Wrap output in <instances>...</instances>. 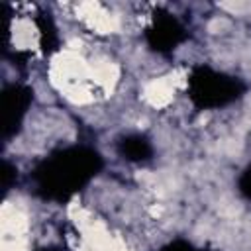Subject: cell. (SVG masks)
Returning <instances> with one entry per match:
<instances>
[{"label":"cell","mask_w":251,"mask_h":251,"mask_svg":"<svg viewBox=\"0 0 251 251\" xmlns=\"http://www.w3.org/2000/svg\"><path fill=\"white\" fill-rule=\"evenodd\" d=\"M2 188H4V192H8L10 188H12V184L16 182V178H18V171H16V167L10 163V161H2Z\"/></svg>","instance_id":"cell-7"},{"label":"cell","mask_w":251,"mask_h":251,"mask_svg":"<svg viewBox=\"0 0 251 251\" xmlns=\"http://www.w3.org/2000/svg\"><path fill=\"white\" fill-rule=\"evenodd\" d=\"M188 39L184 24L167 10H159L153 16L151 25L145 29L147 45L157 53H171Z\"/></svg>","instance_id":"cell-3"},{"label":"cell","mask_w":251,"mask_h":251,"mask_svg":"<svg viewBox=\"0 0 251 251\" xmlns=\"http://www.w3.org/2000/svg\"><path fill=\"white\" fill-rule=\"evenodd\" d=\"M245 94V84L208 65L192 67L188 75V98L198 110H218Z\"/></svg>","instance_id":"cell-2"},{"label":"cell","mask_w":251,"mask_h":251,"mask_svg":"<svg viewBox=\"0 0 251 251\" xmlns=\"http://www.w3.org/2000/svg\"><path fill=\"white\" fill-rule=\"evenodd\" d=\"M37 22H39V29H41V45L47 53H51L53 49H57V33H55V27L51 24V18L43 16Z\"/></svg>","instance_id":"cell-6"},{"label":"cell","mask_w":251,"mask_h":251,"mask_svg":"<svg viewBox=\"0 0 251 251\" xmlns=\"http://www.w3.org/2000/svg\"><path fill=\"white\" fill-rule=\"evenodd\" d=\"M41 251H59V249H41Z\"/></svg>","instance_id":"cell-10"},{"label":"cell","mask_w":251,"mask_h":251,"mask_svg":"<svg viewBox=\"0 0 251 251\" xmlns=\"http://www.w3.org/2000/svg\"><path fill=\"white\" fill-rule=\"evenodd\" d=\"M239 190H241L243 196L251 198V165L243 171V175H241V178H239Z\"/></svg>","instance_id":"cell-9"},{"label":"cell","mask_w":251,"mask_h":251,"mask_svg":"<svg viewBox=\"0 0 251 251\" xmlns=\"http://www.w3.org/2000/svg\"><path fill=\"white\" fill-rule=\"evenodd\" d=\"M161 251H202L198 247H194L190 241L186 239H175L171 243H167L165 247H161Z\"/></svg>","instance_id":"cell-8"},{"label":"cell","mask_w":251,"mask_h":251,"mask_svg":"<svg viewBox=\"0 0 251 251\" xmlns=\"http://www.w3.org/2000/svg\"><path fill=\"white\" fill-rule=\"evenodd\" d=\"M118 153L127 161L143 163V161H149L153 157V145L145 135L129 133L118 141Z\"/></svg>","instance_id":"cell-5"},{"label":"cell","mask_w":251,"mask_h":251,"mask_svg":"<svg viewBox=\"0 0 251 251\" xmlns=\"http://www.w3.org/2000/svg\"><path fill=\"white\" fill-rule=\"evenodd\" d=\"M104 167L102 155L86 145H71L53 151L41 159L29 178L33 180L35 194L43 200L67 202L73 194L84 188Z\"/></svg>","instance_id":"cell-1"},{"label":"cell","mask_w":251,"mask_h":251,"mask_svg":"<svg viewBox=\"0 0 251 251\" xmlns=\"http://www.w3.org/2000/svg\"><path fill=\"white\" fill-rule=\"evenodd\" d=\"M33 100V92L25 84H8L2 90V139L14 137Z\"/></svg>","instance_id":"cell-4"}]
</instances>
